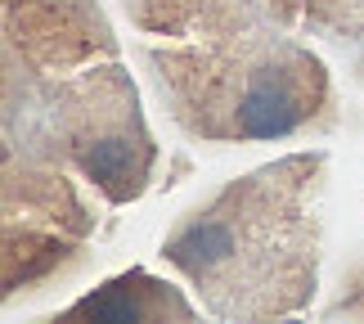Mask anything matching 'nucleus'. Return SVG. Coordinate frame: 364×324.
I'll return each instance as SVG.
<instances>
[{"label":"nucleus","mask_w":364,"mask_h":324,"mask_svg":"<svg viewBox=\"0 0 364 324\" xmlns=\"http://www.w3.org/2000/svg\"><path fill=\"white\" fill-rule=\"evenodd\" d=\"M328 153L306 149L225 180L162 239V261L212 320L297 315L319 293Z\"/></svg>","instance_id":"nucleus-1"},{"label":"nucleus","mask_w":364,"mask_h":324,"mask_svg":"<svg viewBox=\"0 0 364 324\" xmlns=\"http://www.w3.org/2000/svg\"><path fill=\"white\" fill-rule=\"evenodd\" d=\"M139 63L180 131L203 145L292 140L338 126L324 59L292 32L139 46Z\"/></svg>","instance_id":"nucleus-2"},{"label":"nucleus","mask_w":364,"mask_h":324,"mask_svg":"<svg viewBox=\"0 0 364 324\" xmlns=\"http://www.w3.org/2000/svg\"><path fill=\"white\" fill-rule=\"evenodd\" d=\"M41 117L32 73L5 63V302L36 293L81 257L95 212Z\"/></svg>","instance_id":"nucleus-3"},{"label":"nucleus","mask_w":364,"mask_h":324,"mask_svg":"<svg viewBox=\"0 0 364 324\" xmlns=\"http://www.w3.org/2000/svg\"><path fill=\"white\" fill-rule=\"evenodd\" d=\"M41 117L59 158L108 207L144 199L158 167V145L139 108V90L122 59H104L63 77H32Z\"/></svg>","instance_id":"nucleus-4"},{"label":"nucleus","mask_w":364,"mask_h":324,"mask_svg":"<svg viewBox=\"0 0 364 324\" xmlns=\"http://www.w3.org/2000/svg\"><path fill=\"white\" fill-rule=\"evenodd\" d=\"M104 59H122V46L100 0H5V63L63 77Z\"/></svg>","instance_id":"nucleus-5"},{"label":"nucleus","mask_w":364,"mask_h":324,"mask_svg":"<svg viewBox=\"0 0 364 324\" xmlns=\"http://www.w3.org/2000/svg\"><path fill=\"white\" fill-rule=\"evenodd\" d=\"M131 27L158 41H225L297 32L301 0H122Z\"/></svg>","instance_id":"nucleus-6"},{"label":"nucleus","mask_w":364,"mask_h":324,"mask_svg":"<svg viewBox=\"0 0 364 324\" xmlns=\"http://www.w3.org/2000/svg\"><path fill=\"white\" fill-rule=\"evenodd\" d=\"M207 315L203 306L185 298V288H176L171 279L149 275L144 266H131L113 279H104L95 293L63 306L54 320H117V324H189Z\"/></svg>","instance_id":"nucleus-7"},{"label":"nucleus","mask_w":364,"mask_h":324,"mask_svg":"<svg viewBox=\"0 0 364 324\" xmlns=\"http://www.w3.org/2000/svg\"><path fill=\"white\" fill-rule=\"evenodd\" d=\"M301 32L338 50L364 86V0H301Z\"/></svg>","instance_id":"nucleus-8"},{"label":"nucleus","mask_w":364,"mask_h":324,"mask_svg":"<svg viewBox=\"0 0 364 324\" xmlns=\"http://www.w3.org/2000/svg\"><path fill=\"white\" fill-rule=\"evenodd\" d=\"M324 315L328 320H364V261H355L351 271L342 275V288H338V298H333L324 306Z\"/></svg>","instance_id":"nucleus-9"}]
</instances>
